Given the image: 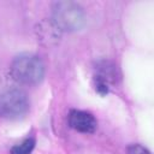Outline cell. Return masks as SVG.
<instances>
[{
  "instance_id": "1",
  "label": "cell",
  "mask_w": 154,
  "mask_h": 154,
  "mask_svg": "<svg viewBox=\"0 0 154 154\" xmlns=\"http://www.w3.org/2000/svg\"><path fill=\"white\" fill-rule=\"evenodd\" d=\"M14 81L25 85L38 84L45 77V65L40 57L30 53L17 55L10 66Z\"/></svg>"
},
{
  "instance_id": "2",
  "label": "cell",
  "mask_w": 154,
  "mask_h": 154,
  "mask_svg": "<svg viewBox=\"0 0 154 154\" xmlns=\"http://www.w3.org/2000/svg\"><path fill=\"white\" fill-rule=\"evenodd\" d=\"M52 22L60 31H77L85 24L83 7L73 1H57L52 7Z\"/></svg>"
},
{
  "instance_id": "3",
  "label": "cell",
  "mask_w": 154,
  "mask_h": 154,
  "mask_svg": "<svg viewBox=\"0 0 154 154\" xmlns=\"http://www.w3.org/2000/svg\"><path fill=\"white\" fill-rule=\"evenodd\" d=\"M30 109V100L20 89H8L0 94V117L16 120L25 117Z\"/></svg>"
},
{
  "instance_id": "4",
  "label": "cell",
  "mask_w": 154,
  "mask_h": 154,
  "mask_svg": "<svg viewBox=\"0 0 154 154\" xmlns=\"http://www.w3.org/2000/svg\"><path fill=\"white\" fill-rule=\"evenodd\" d=\"M67 123L71 129L82 134H93L97 128L95 117L82 109H71L67 114Z\"/></svg>"
},
{
  "instance_id": "5",
  "label": "cell",
  "mask_w": 154,
  "mask_h": 154,
  "mask_svg": "<svg viewBox=\"0 0 154 154\" xmlns=\"http://www.w3.org/2000/svg\"><path fill=\"white\" fill-rule=\"evenodd\" d=\"M36 144V138L34 136L25 137L20 143L14 144L10 149V154H31Z\"/></svg>"
},
{
  "instance_id": "6",
  "label": "cell",
  "mask_w": 154,
  "mask_h": 154,
  "mask_svg": "<svg viewBox=\"0 0 154 154\" xmlns=\"http://www.w3.org/2000/svg\"><path fill=\"white\" fill-rule=\"evenodd\" d=\"M93 85H94L95 91H96L99 95H101V96L107 95L108 91H109L108 82H107L103 77H101V76H99V75H96V73H94V77H93Z\"/></svg>"
},
{
  "instance_id": "7",
  "label": "cell",
  "mask_w": 154,
  "mask_h": 154,
  "mask_svg": "<svg viewBox=\"0 0 154 154\" xmlns=\"http://www.w3.org/2000/svg\"><path fill=\"white\" fill-rule=\"evenodd\" d=\"M128 154H152L144 146L140 143H132L126 148Z\"/></svg>"
}]
</instances>
